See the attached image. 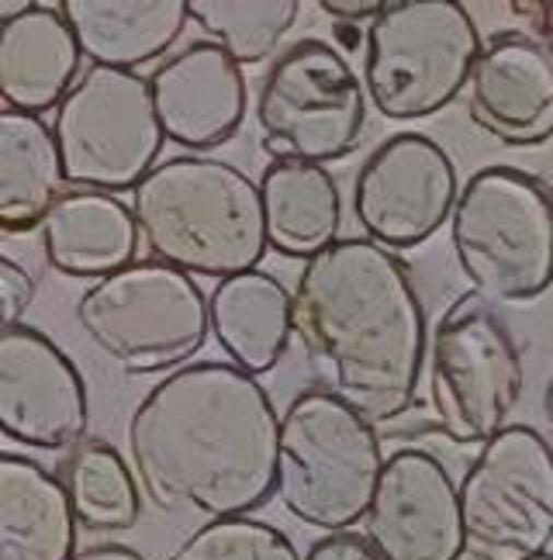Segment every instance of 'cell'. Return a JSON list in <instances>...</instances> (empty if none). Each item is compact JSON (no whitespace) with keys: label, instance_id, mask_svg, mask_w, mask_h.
Segmentation results:
<instances>
[{"label":"cell","instance_id":"8","mask_svg":"<svg viewBox=\"0 0 553 560\" xmlns=\"http://www.w3.org/2000/svg\"><path fill=\"white\" fill-rule=\"evenodd\" d=\"M252 125L273 163L326 166L346 160L364 139L367 91L336 46L305 38L270 62Z\"/></svg>","mask_w":553,"mask_h":560},{"label":"cell","instance_id":"25","mask_svg":"<svg viewBox=\"0 0 553 560\" xmlns=\"http://www.w3.org/2000/svg\"><path fill=\"white\" fill-rule=\"evenodd\" d=\"M297 0H190V21L239 67L267 62L294 28Z\"/></svg>","mask_w":553,"mask_h":560},{"label":"cell","instance_id":"15","mask_svg":"<svg viewBox=\"0 0 553 560\" xmlns=\"http://www.w3.org/2000/svg\"><path fill=\"white\" fill-rule=\"evenodd\" d=\"M467 112L492 139L529 149L553 139V46L529 32H495L467 83Z\"/></svg>","mask_w":553,"mask_h":560},{"label":"cell","instance_id":"18","mask_svg":"<svg viewBox=\"0 0 553 560\" xmlns=\"http://www.w3.org/2000/svg\"><path fill=\"white\" fill-rule=\"evenodd\" d=\"M42 260L73 280H104L136 264L139 229L118 194L70 190L38 225Z\"/></svg>","mask_w":553,"mask_h":560},{"label":"cell","instance_id":"9","mask_svg":"<svg viewBox=\"0 0 553 560\" xmlns=\"http://www.w3.org/2000/svg\"><path fill=\"white\" fill-rule=\"evenodd\" d=\"M430 408L436 433L457 446H487L522 398V350L505 318L467 294L430 336Z\"/></svg>","mask_w":553,"mask_h":560},{"label":"cell","instance_id":"22","mask_svg":"<svg viewBox=\"0 0 553 560\" xmlns=\"http://www.w3.org/2000/svg\"><path fill=\"white\" fill-rule=\"evenodd\" d=\"M267 246L287 260H315L339 243L343 194L326 166L270 163L260 177Z\"/></svg>","mask_w":553,"mask_h":560},{"label":"cell","instance_id":"6","mask_svg":"<svg viewBox=\"0 0 553 560\" xmlns=\"http://www.w3.org/2000/svg\"><path fill=\"white\" fill-rule=\"evenodd\" d=\"M471 11L457 0H395L364 32V91L388 121H422L454 104L481 56Z\"/></svg>","mask_w":553,"mask_h":560},{"label":"cell","instance_id":"34","mask_svg":"<svg viewBox=\"0 0 553 560\" xmlns=\"http://www.w3.org/2000/svg\"><path fill=\"white\" fill-rule=\"evenodd\" d=\"M529 560H553L550 553H540V557H529Z\"/></svg>","mask_w":553,"mask_h":560},{"label":"cell","instance_id":"29","mask_svg":"<svg viewBox=\"0 0 553 560\" xmlns=\"http://www.w3.org/2000/svg\"><path fill=\"white\" fill-rule=\"evenodd\" d=\"M508 11L526 25L522 32L537 35L553 46V0H513Z\"/></svg>","mask_w":553,"mask_h":560},{"label":"cell","instance_id":"27","mask_svg":"<svg viewBox=\"0 0 553 560\" xmlns=\"http://www.w3.org/2000/svg\"><path fill=\"white\" fill-rule=\"evenodd\" d=\"M35 277L28 270H21L14 260L0 256V326L4 329H17L21 315L35 301Z\"/></svg>","mask_w":553,"mask_h":560},{"label":"cell","instance_id":"11","mask_svg":"<svg viewBox=\"0 0 553 560\" xmlns=\"http://www.w3.org/2000/svg\"><path fill=\"white\" fill-rule=\"evenodd\" d=\"M463 550L478 560H529L553 544V446L508 425L481 446L457 485Z\"/></svg>","mask_w":553,"mask_h":560},{"label":"cell","instance_id":"30","mask_svg":"<svg viewBox=\"0 0 553 560\" xmlns=\"http://www.w3.org/2000/svg\"><path fill=\"white\" fill-rule=\"evenodd\" d=\"M318 8H322L329 18H336V21H346V25H360V21H367V25H370V21L385 11L380 0H360V4H356V0H322Z\"/></svg>","mask_w":553,"mask_h":560},{"label":"cell","instance_id":"7","mask_svg":"<svg viewBox=\"0 0 553 560\" xmlns=\"http://www.w3.org/2000/svg\"><path fill=\"white\" fill-rule=\"evenodd\" d=\"M77 326L125 374L180 371L211 336L198 280L160 260H136L77 298Z\"/></svg>","mask_w":553,"mask_h":560},{"label":"cell","instance_id":"4","mask_svg":"<svg viewBox=\"0 0 553 560\" xmlns=\"http://www.w3.org/2000/svg\"><path fill=\"white\" fill-rule=\"evenodd\" d=\"M454 260L484 305H526L553 288V190L516 166H484L450 214Z\"/></svg>","mask_w":553,"mask_h":560},{"label":"cell","instance_id":"21","mask_svg":"<svg viewBox=\"0 0 553 560\" xmlns=\"http://www.w3.org/2000/svg\"><path fill=\"white\" fill-rule=\"evenodd\" d=\"M77 515L67 488L28 457H0V560H73Z\"/></svg>","mask_w":553,"mask_h":560},{"label":"cell","instance_id":"17","mask_svg":"<svg viewBox=\"0 0 553 560\" xmlns=\"http://www.w3.org/2000/svg\"><path fill=\"white\" fill-rule=\"evenodd\" d=\"M77 35L62 18V4H35L21 18L0 21V101L4 112L46 115L77 88Z\"/></svg>","mask_w":553,"mask_h":560},{"label":"cell","instance_id":"10","mask_svg":"<svg viewBox=\"0 0 553 560\" xmlns=\"http://www.w3.org/2000/svg\"><path fill=\"white\" fill-rule=\"evenodd\" d=\"M52 136L67 184L77 190H136L156 170L166 142L149 80L91 67L59 104Z\"/></svg>","mask_w":553,"mask_h":560},{"label":"cell","instance_id":"20","mask_svg":"<svg viewBox=\"0 0 553 560\" xmlns=\"http://www.w3.org/2000/svg\"><path fill=\"white\" fill-rule=\"evenodd\" d=\"M211 336L232 368L260 377L276 368L294 336V298L267 270L219 280L208 298Z\"/></svg>","mask_w":553,"mask_h":560},{"label":"cell","instance_id":"26","mask_svg":"<svg viewBox=\"0 0 553 560\" xmlns=\"http://www.w3.org/2000/svg\"><path fill=\"white\" fill-rule=\"evenodd\" d=\"M166 560H302L287 536L260 520L204 523Z\"/></svg>","mask_w":553,"mask_h":560},{"label":"cell","instance_id":"13","mask_svg":"<svg viewBox=\"0 0 553 560\" xmlns=\"http://www.w3.org/2000/svg\"><path fill=\"white\" fill-rule=\"evenodd\" d=\"M87 384L73 360L32 326L0 332V433L11 443L62 454L83 446Z\"/></svg>","mask_w":553,"mask_h":560},{"label":"cell","instance_id":"19","mask_svg":"<svg viewBox=\"0 0 553 560\" xmlns=\"http://www.w3.org/2000/svg\"><path fill=\"white\" fill-rule=\"evenodd\" d=\"M62 18L94 67L136 73L166 56L190 21V0H62Z\"/></svg>","mask_w":553,"mask_h":560},{"label":"cell","instance_id":"32","mask_svg":"<svg viewBox=\"0 0 553 560\" xmlns=\"http://www.w3.org/2000/svg\"><path fill=\"white\" fill-rule=\"evenodd\" d=\"M360 38H364V35H360V25H343V28H339V42H343L346 49H360Z\"/></svg>","mask_w":553,"mask_h":560},{"label":"cell","instance_id":"16","mask_svg":"<svg viewBox=\"0 0 553 560\" xmlns=\"http://www.w3.org/2000/svg\"><path fill=\"white\" fill-rule=\"evenodd\" d=\"M149 94L166 142L180 149H219L246 121V77L243 67L215 42L169 56L149 77Z\"/></svg>","mask_w":553,"mask_h":560},{"label":"cell","instance_id":"23","mask_svg":"<svg viewBox=\"0 0 553 560\" xmlns=\"http://www.w3.org/2000/svg\"><path fill=\"white\" fill-rule=\"evenodd\" d=\"M67 170L52 128L35 115L0 112V229L38 232L62 198Z\"/></svg>","mask_w":553,"mask_h":560},{"label":"cell","instance_id":"14","mask_svg":"<svg viewBox=\"0 0 553 560\" xmlns=\"http://www.w3.org/2000/svg\"><path fill=\"white\" fill-rule=\"evenodd\" d=\"M364 536L385 560H460L467 550L450 470L425 450L391 454L364 515Z\"/></svg>","mask_w":553,"mask_h":560},{"label":"cell","instance_id":"33","mask_svg":"<svg viewBox=\"0 0 553 560\" xmlns=\"http://www.w3.org/2000/svg\"><path fill=\"white\" fill-rule=\"evenodd\" d=\"M543 416H546V425H550V433H553V371H550L546 392H543Z\"/></svg>","mask_w":553,"mask_h":560},{"label":"cell","instance_id":"12","mask_svg":"<svg viewBox=\"0 0 553 560\" xmlns=\"http://www.w3.org/2000/svg\"><path fill=\"white\" fill-rule=\"evenodd\" d=\"M457 166L430 136L398 132L364 160L353 180V219L374 246L415 249L450 222L457 208Z\"/></svg>","mask_w":553,"mask_h":560},{"label":"cell","instance_id":"1","mask_svg":"<svg viewBox=\"0 0 553 560\" xmlns=\"http://www.w3.org/2000/svg\"><path fill=\"white\" fill-rule=\"evenodd\" d=\"M125 446L156 512L246 520L276 491L281 419L257 377L201 360L149 387L125 425Z\"/></svg>","mask_w":553,"mask_h":560},{"label":"cell","instance_id":"3","mask_svg":"<svg viewBox=\"0 0 553 560\" xmlns=\"http://www.w3.org/2000/svg\"><path fill=\"white\" fill-rule=\"evenodd\" d=\"M132 214L149 256L190 277L249 273L270 249L260 184L225 160L174 156L156 163L132 190Z\"/></svg>","mask_w":553,"mask_h":560},{"label":"cell","instance_id":"5","mask_svg":"<svg viewBox=\"0 0 553 560\" xmlns=\"http://www.w3.org/2000/svg\"><path fill=\"white\" fill-rule=\"evenodd\" d=\"M385 454L374 422L326 392H297L281 416L276 502L308 529L346 533L367 515Z\"/></svg>","mask_w":553,"mask_h":560},{"label":"cell","instance_id":"31","mask_svg":"<svg viewBox=\"0 0 553 560\" xmlns=\"http://www.w3.org/2000/svg\"><path fill=\"white\" fill-rule=\"evenodd\" d=\"M73 560H145V557L132 547H121V544H101V547L77 553Z\"/></svg>","mask_w":553,"mask_h":560},{"label":"cell","instance_id":"2","mask_svg":"<svg viewBox=\"0 0 553 560\" xmlns=\"http://www.w3.org/2000/svg\"><path fill=\"white\" fill-rule=\"evenodd\" d=\"M294 339L311 381L380 425L415 405L430 357L409 270L370 240H339L294 280Z\"/></svg>","mask_w":553,"mask_h":560},{"label":"cell","instance_id":"24","mask_svg":"<svg viewBox=\"0 0 553 560\" xmlns=\"http://www.w3.org/2000/svg\"><path fill=\"white\" fill-rule=\"evenodd\" d=\"M77 526L91 533H121L139 523V481L132 464L108 443H83L62 470Z\"/></svg>","mask_w":553,"mask_h":560},{"label":"cell","instance_id":"28","mask_svg":"<svg viewBox=\"0 0 553 560\" xmlns=\"http://www.w3.org/2000/svg\"><path fill=\"white\" fill-rule=\"evenodd\" d=\"M305 560H385L374 547L367 536H360V533H329L322 536L308 553Z\"/></svg>","mask_w":553,"mask_h":560}]
</instances>
